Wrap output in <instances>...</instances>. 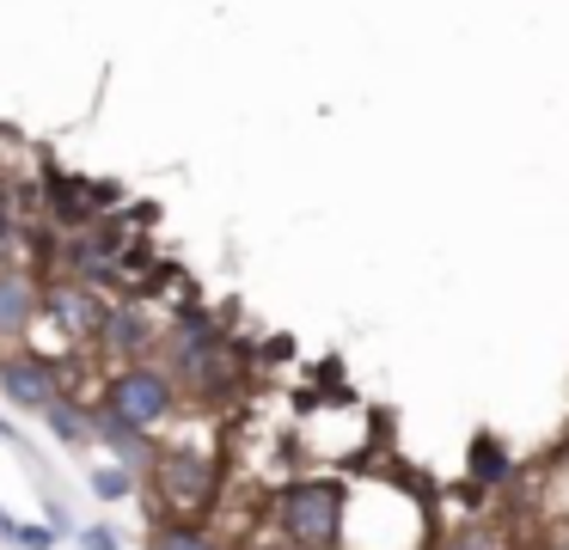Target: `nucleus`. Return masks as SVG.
<instances>
[{
	"label": "nucleus",
	"mask_w": 569,
	"mask_h": 550,
	"mask_svg": "<svg viewBox=\"0 0 569 550\" xmlns=\"http://www.w3.org/2000/svg\"><path fill=\"white\" fill-rule=\"evenodd\" d=\"M87 489L104 501V508H117V501H129V496H141V477L129 471L123 459H104V464H92L87 471Z\"/></svg>",
	"instance_id": "12"
},
{
	"label": "nucleus",
	"mask_w": 569,
	"mask_h": 550,
	"mask_svg": "<svg viewBox=\"0 0 569 550\" xmlns=\"http://www.w3.org/2000/svg\"><path fill=\"white\" fill-rule=\"evenodd\" d=\"M435 550H508V538L496 520H466V526H447V538Z\"/></svg>",
	"instance_id": "14"
},
{
	"label": "nucleus",
	"mask_w": 569,
	"mask_h": 550,
	"mask_svg": "<svg viewBox=\"0 0 569 550\" xmlns=\"http://www.w3.org/2000/svg\"><path fill=\"white\" fill-rule=\"evenodd\" d=\"M74 544L80 550H123V538H117L111 526H74Z\"/></svg>",
	"instance_id": "16"
},
{
	"label": "nucleus",
	"mask_w": 569,
	"mask_h": 550,
	"mask_svg": "<svg viewBox=\"0 0 569 550\" xmlns=\"http://www.w3.org/2000/svg\"><path fill=\"white\" fill-rule=\"evenodd\" d=\"M38 318H43V276L7 263L0 269V342H31Z\"/></svg>",
	"instance_id": "9"
},
{
	"label": "nucleus",
	"mask_w": 569,
	"mask_h": 550,
	"mask_svg": "<svg viewBox=\"0 0 569 550\" xmlns=\"http://www.w3.org/2000/svg\"><path fill=\"white\" fill-rule=\"evenodd\" d=\"M0 538L7 544H19V550H56V526H38V520H19V513H7L0 508Z\"/></svg>",
	"instance_id": "15"
},
{
	"label": "nucleus",
	"mask_w": 569,
	"mask_h": 550,
	"mask_svg": "<svg viewBox=\"0 0 569 550\" xmlns=\"http://www.w3.org/2000/svg\"><path fill=\"white\" fill-rule=\"evenodd\" d=\"M43 428H50L62 447H92V403H80L74 391H62V398L43 410Z\"/></svg>",
	"instance_id": "11"
},
{
	"label": "nucleus",
	"mask_w": 569,
	"mask_h": 550,
	"mask_svg": "<svg viewBox=\"0 0 569 550\" xmlns=\"http://www.w3.org/2000/svg\"><path fill=\"white\" fill-rule=\"evenodd\" d=\"M104 312H111V300H104L92 281H74V276H43V330H62L68 342H99L104 330Z\"/></svg>",
	"instance_id": "6"
},
{
	"label": "nucleus",
	"mask_w": 569,
	"mask_h": 550,
	"mask_svg": "<svg viewBox=\"0 0 569 550\" xmlns=\"http://www.w3.org/2000/svg\"><path fill=\"white\" fill-rule=\"evenodd\" d=\"M104 403H117L136 428H153V434H160V428L184 410V386H178L172 367H160L148 354V361H123V367L104 373Z\"/></svg>",
	"instance_id": "4"
},
{
	"label": "nucleus",
	"mask_w": 569,
	"mask_h": 550,
	"mask_svg": "<svg viewBox=\"0 0 569 550\" xmlns=\"http://www.w3.org/2000/svg\"><path fill=\"white\" fill-rule=\"evenodd\" d=\"M221 477H227V464L214 459V452L166 447L160 464L148 471V508H153V520H202V513L221 501Z\"/></svg>",
	"instance_id": "3"
},
{
	"label": "nucleus",
	"mask_w": 569,
	"mask_h": 550,
	"mask_svg": "<svg viewBox=\"0 0 569 550\" xmlns=\"http://www.w3.org/2000/svg\"><path fill=\"white\" fill-rule=\"evenodd\" d=\"M92 447H104L111 459H123L141 483H148V471L160 464V452H166L160 440H153V428H136L117 403H104V398L92 403Z\"/></svg>",
	"instance_id": "8"
},
{
	"label": "nucleus",
	"mask_w": 569,
	"mask_h": 550,
	"mask_svg": "<svg viewBox=\"0 0 569 550\" xmlns=\"http://www.w3.org/2000/svg\"><path fill=\"white\" fill-rule=\"evenodd\" d=\"M160 342H166V324L148 312V300H141V293H123V300H111V312H104V330H99L104 361H111V367L148 361Z\"/></svg>",
	"instance_id": "7"
},
{
	"label": "nucleus",
	"mask_w": 569,
	"mask_h": 550,
	"mask_svg": "<svg viewBox=\"0 0 569 550\" xmlns=\"http://www.w3.org/2000/svg\"><path fill=\"white\" fill-rule=\"evenodd\" d=\"M166 354H172V373L184 391L221 403L239 379V361H233V337L227 324L209 312L202 300H178L172 318H166Z\"/></svg>",
	"instance_id": "1"
},
{
	"label": "nucleus",
	"mask_w": 569,
	"mask_h": 550,
	"mask_svg": "<svg viewBox=\"0 0 569 550\" xmlns=\"http://www.w3.org/2000/svg\"><path fill=\"white\" fill-rule=\"evenodd\" d=\"M349 520V483L343 477H288L270 496V532L295 550H337Z\"/></svg>",
	"instance_id": "2"
},
{
	"label": "nucleus",
	"mask_w": 569,
	"mask_h": 550,
	"mask_svg": "<svg viewBox=\"0 0 569 550\" xmlns=\"http://www.w3.org/2000/svg\"><path fill=\"white\" fill-rule=\"evenodd\" d=\"M466 471H471V483H478V489H502L508 477H515V452H508L496 434H471Z\"/></svg>",
	"instance_id": "10"
},
{
	"label": "nucleus",
	"mask_w": 569,
	"mask_h": 550,
	"mask_svg": "<svg viewBox=\"0 0 569 550\" xmlns=\"http://www.w3.org/2000/svg\"><path fill=\"white\" fill-rule=\"evenodd\" d=\"M62 391H68V361L31 349V342H7L0 349V398L13 403V410L43 416Z\"/></svg>",
	"instance_id": "5"
},
{
	"label": "nucleus",
	"mask_w": 569,
	"mask_h": 550,
	"mask_svg": "<svg viewBox=\"0 0 569 550\" xmlns=\"http://www.w3.org/2000/svg\"><path fill=\"white\" fill-rule=\"evenodd\" d=\"M148 550H221L197 520H153L148 526Z\"/></svg>",
	"instance_id": "13"
}]
</instances>
